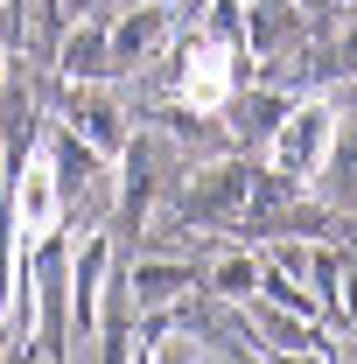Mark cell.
<instances>
[{"mask_svg": "<svg viewBox=\"0 0 357 364\" xmlns=\"http://www.w3.org/2000/svg\"><path fill=\"white\" fill-rule=\"evenodd\" d=\"M56 218H63V182H56V161L49 154H28L21 161V182H14V231L28 252H43L56 238Z\"/></svg>", "mask_w": 357, "mask_h": 364, "instance_id": "7a4b0ae2", "label": "cell"}, {"mask_svg": "<svg viewBox=\"0 0 357 364\" xmlns=\"http://www.w3.org/2000/svg\"><path fill=\"white\" fill-rule=\"evenodd\" d=\"M0 77H7V56H0Z\"/></svg>", "mask_w": 357, "mask_h": 364, "instance_id": "9a60e30c", "label": "cell"}, {"mask_svg": "<svg viewBox=\"0 0 357 364\" xmlns=\"http://www.w3.org/2000/svg\"><path fill=\"white\" fill-rule=\"evenodd\" d=\"M336 134H343V119H336V105L329 98H302V105H287L280 119H273L267 134V168L280 182H315L329 168V154H336Z\"/></svg>", "mask_w": 357, "mask_h": 364, "instance_id": "6da1fadb", "label": "cell"}, {"mask_svg": "<svg viewBox=\"0 0 357 364\" xmlns=\"http://www.w3.org/2000/svg\"><path fill=\"white\" fill-rule=\"evenodd\" d=\"M252 329L273 336V350H287V358H322L315 322L309 316H287V309H273V301H260V294H252Z\"/></svg>", "mask_w": 357, "mask_h": 364, "instance_id": "ba28073f", "label": "cell"}, {"mask_svg": "<svg viewBox=\"0 0 357 364\" xmlns=\"http://www.w3.org/2000/svg\"><path fill=\"white\" fill-rule=\"evenodd\" d=\"M280 112H287V105H280L273 91H260L252 105H238V134H273V119H280Z\"/></svg>", "mask_w": 357, "mask_h": 364, "instance_id": "4fadbf2b", "label": "cell"}, {"mask_svg": "<svg viewBox=\"0 0 357 364\" xmlns=\"http://www.w3.org/2000/svg\"><path fill=\"white\" fill-rule=\"evenodd\" d=\"M182 287H196V267L189 259H140L134 267V301L140 309H169Z\"/></svg>", "mask_w": 357, "mask_h": 364, "instance_id": "30bf717a", "label": "cell"}, {"mask_svg": "<svg viewBox=\"0 0 357 364\" xmlns=\"http://www.w3.org/2000/svg\"><path fill=\"white\" fill-rule=\"evenodd\" d=\"M196 7H203V0H196Z\"/></svg>", "mask_w": 357, "mask_h": 364, "instance_id": "2e32d148", "label": "cell"}, {"mask_svg": "<svg viewBox=\"0 0 357 364\" xmlns=\"http://www.w3.org/2000/svg\"><path fill=\"white\" fill-rule=\"evenodd\" d=\"M231 63H238L231 43L196 36V43L182 49V105H189V112H224V105H231Z\"/></svg>", "mask_w": 357, "mask_h": 364, "instance_id": "277c9868", "label": "cell"}, {"mask_svg": "<svg viewBox=\"0 0 357 364\" xmlns=\"http://www.w3.org/2000/svg\"><path fill=\"white\" fill-rule=\"evenodd\" d=\"M70 134L85 140L98 161H119L127 154V119H119V98L105 91V77H78V91H70Z\"/></svg>", "mask_w": 357, "mask_h": 364, "instance_id": "3957f363", "label": "cell"}, {"mask_svg": "<svg viewBox=\"0 0 357 364\" xmlns=\"http://www.w3.org/2000/svg\"><path fill=\"white\" fill-rule=\"evenodd\" d=\"M105 70H112L105 28H70V43H63V77L78 85V77H105Z\"/></svg>", "mask_w": 357, "mask_h": 364, "instance_id": "8fae6325", "label": "cell"}, {"mask_svg": "<svg viewBox=\"0 0 357 364\" xmlns=\"http://www.w3.org/2000/svg\"><path fill=\"white\" fill-rule=\"evenodd\" d=\"M105 238H91L85 252H78V267H70V336H78V350H85L91 336H98V294H105Z\"/></svg>", "mask_w": 357, "mask_h": 364, "instance_id": "8992f818", "label": "cell"}, {"mask_svg": "<svg viewBox=\"0 0 357 364\" xmlns=\"http://www.w3.org/2000/svg\"><path fill=\"white\" fill-rule=\"evenodd\" d=\"M343 70H357V28L343 36Z\"/></svg>", "mask_w": 357, "mask_h": 364, "instance_id": "5bb4252c", "label": "cell"}, {"mask_svg": "<svg viewBox=\"0 0 357 364\" xmlns=\"http://www.w3.org/2000/svg\"><path fill=\"white\" fill-rule=\"evenodd\" d=\"M211 287H218L224 301H252V287H260V259H252V252H231V259L211 273Z\"/></svg>", "mask_w": 357, "mask_h": 364, "instance_id": "7c38bea8", "label": "cell"}, {"mask_svg": "<svg viewBox=\"0 0 357 364\" xmlns=\"http://www.w3.org/2000/svg\"><path fill=\"white\" fill-rule=\"evenodd\" d=\"M169 28H176L169 0H134V7L105 28V49H112V63H147L154 49L169 43Z\"/></svg>", "mask_w": 357, "mask_h": 364, "instance_id": "5b68a950", "label": "cell"}, {"mask_svg": "<svg viewBox=\"0 0 357 364\" xmlns=\"http://www.w3.org/2000/svg\"><path fill=\"white\" fill-rule=\"evenodd\" d=\"M294 36H302L294 0H245V49L252 56H280Z\"/></svg>", "mask_w": 357, "mask_h": 364, "instance_id": "52a82bcc", "label": "cell"}, {"mask_svg": "<svg viewBox=\"0 0 357 364\" xmlns=\"http://www.w3.org/2000/svg\"><path fill=\"white\" fill-rule=\"evenodd\" d=\"M245 196H252V182H245V168H211V176L189 189V218H231V210H245Z\"/></svg>", "mask_w": 357, "mask_h": 364, "instance_id": "9c48e42d", "label": "cell"}]
</instances>
